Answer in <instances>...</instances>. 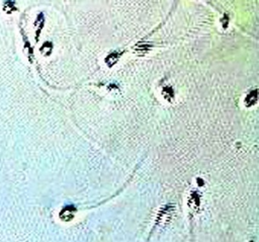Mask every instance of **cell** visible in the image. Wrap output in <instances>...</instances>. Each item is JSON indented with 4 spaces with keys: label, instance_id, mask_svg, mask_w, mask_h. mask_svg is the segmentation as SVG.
<instances>
[{
    "label": "cell",
    "instance_id": "6da1fadb",
    "mask_svg": "<svg viewBox=\"0 0 259 242\" xmlns=\"http://www.w3.org/2000/svg\"><path fill=\"white\" fill-rule=\"evenodd\" d=\"M75 212V208L74 207H72V206H70V207H66V208H64L62 210V212L60 213V217H61V219L64 220V221H69V220H71L73 216H74V213Z\"/></svg>",
    "mask_w": 259,
    "mask_h": 242
},
{
    "label": "cell",
    "instance_id": "7a4b0ae2",
    "mask_svg": "<svg viewBox=\"0 0 259 242\" xmlns=\"http://www.w3.org/2000/svg\"><path fill=\"white\" fill-rule=\"evenodd\" d=\"M257 89H254L251 92H249L248 94H247L246 98H245V103L247 107H250V106H253L257 102Z\"/></svg>",
    "mask_w": 259,
    "mask_h": 242
},
{
    "label": "cell",
    "instance_id": "3957f363",
    "mask_svg": "<svg viewBox=\"0 0 259 242\" xmlns=\"http://www.w3.org/2000/svg\"><path fill=\"white\" fill-rule=\"evenodd\" d=\"M120 57V53H119V52H113V53L109 54L107 56L106 59H105V61H106L108 66H112L113 64H115L117 61H119Z\"/></svg>",
    "mask_w": 259,
    "mask_h": 242
},
{
    "label": "cell",
    "instance_id": "277c9868",
    "mask_svg": "<svg viewBox=\"0 0 259 242\" xmlns=\"http://www.w3.org/2000/svg\"><path fill=\"white\" fill-rule=\"evenodd\" d=\"M150 47L148 44H143V45H140V46H138L137 48H136V50L138 51V52H140L141 54H145V53H147V52L149 51V49H150Z\"/></svg>",
    "mask_w": 259,
    "mask_h": 242
},
{
    "label": "cell",
    "instance_id": "5b68a950",
    "mask_svg": "<svg viewBox=\"0 0 259 242\" xmlns=\"http://www.w3.org/2000/svg\"><path fill=\"white\" fill-rule=\"evenodd\" d=\"M163 94H164V97L165 98H167V99H170V97H172L173 96V90H172V88L171 87H165L164 89H163Z\"/></svg>",
    "mask_w": 259,
    "mask_h": 242
}]
</instances>
